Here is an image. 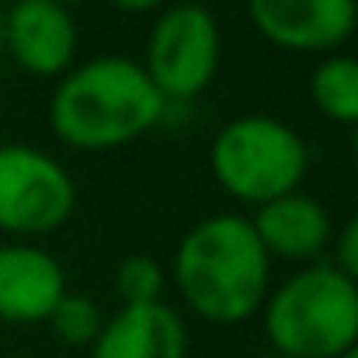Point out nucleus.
<instances>
[{
    "mask_svg": "<svg viewBox=\"0 0 358 358\" xmlns=\"http://www.w3.org/2000/svg\"><path fill=\"white\" fill-rule=\"evenodd\" d=\"M164 112L167 101L146 77L143 63L125 56H94L70 66L49 101L52 132L84 153L139 139L160 125Z\"/></svg>",
    "mask_w": 358,
    "mask_h": 358,
    "instance_id": "obj_1",
    "label": "nucleus"
},
{
    "mask_svg": "<svg viewBox=\"0 0 358 358\" xmlns=\"http://www.w3.org/2000/svg\"><path fill=\"white\" fill-rule=\"evenodd\" d=\"M268 254L250 220L237 213L195 223L174 254L178 292L209 324L250 320L268 299Z\"/></svg>",
    "mask_w": 358,
    "mask_h": 358,
    "instance_id": "obj_2",
    "label": "nucleus"
},
{
    "mask_svg": "<svg viewBox=\"0 0 358 358\" xmlns=\"http://www.w3.org/2000/svg\"><path fill=\"white\" fill-rule=\"evenodd\" d=\"M275 355L338 358L358 341V285L334 264H310L285 278L264 306Z\"/></svg>",
    "mask_w": 358,
    "mask_h": 358,
    "instance_id": "obj_3",
    "label": "nucleus"
},
{
    "mask_svg": "<svg viewBox=\"0 0 358 358\" xmlns=\"http://www.w3.org/2000/svg\"><path fill=\"white\" fill-rule=\"evenodd\" d=\"M209 167L227 195L264 206L299 192L310 167V150L292 125L271 115H243L227 122L213 139Z\"/></svg>",
    "mask_w": 358,
    "mask_h": 358,
    "instance_id": "obj_4",
    "label": "nucleus"
},
{
    "mask_svg": "<svg viewBox=\"0 0 358 358\" xmlns=\"http://www.w3.org/2000/svg\"><path fill=\"white\" fill-rule=\"evenodd\" d=\"M143 70L167 105L199 98L220 70V24L213 10L202 3L167 7L150 31Z\"/></svg>",
    "mask_w": 358,
    "mask_h": 358,
    "instance_id": "obj_5",
    "label": "nucleus"
},
{
    "mask_svg": "<svg viewBox=\"0 0 358 358\" xmlns=\"http://www.w3.org/2000/svg\"><path fill=\"white\" fill-rule=\"evenodd\" d=\"M77 206V185L66 167L28 146H0V230L10 237H45L59 230Z\"/></svg>",
    "mask_w": 358,
    "mask_h": 358,
    "instance_id": "obj_6",
    "label": "nucleus"
},
{
    "mask_svg": "<svg viewBox=\"0 0 358 358\" xmlns=\"http://www.w3.org/2000/svg\"><path fill=\"white\" fill-rule=\"evenodd\" d=\"M261 38L289 52H331L358 28V0H247Z\"/></svg>",
    "mask_w": 358,
    "mask_h": 358,
    "instance_id": "obj_7",
    "label": "nucleus"
},
{
    "mask_svg": "<svg viewBox=\"0 0 358 358\" xmlns=\"http://www.w3.org/2000/svg\"><path fill=\"white\" fill-rule=\"evenodd\" d=\"M3 49L31 77H63L77 56V21L56 0L7 3Z\"/></svg>",
    "mask_w": 358,
    "mask_h": 358,
    "instance_id": "obj_8",
    "label": "nucleus"
},
{
    "mask_svg": "<svg viewBox=\"0 0 358 358\" xmlns=\"http://www.w3.org/2000/svg\"><path fill=\"white\" fill-rule=\"evenodd\" d=\"M66 296L59 261L35 243H0V320L42 324Z\"/></svg>",
    "mask_w": 358,
    "mask_h": 358,
    "instance_id": "obj_9",
    "label": "nucleus"
},
{
    "mask_svg": "<svg viewBox=\"0 0 358 358\" xmlns=\"http://www.w3.org/2000/svg\"><path fill=\"white\" fill-rule=\"evenodd\" d=\"M188 331L167 303L122 306L91 345V358H185Z\"/></svg>",
    "mask_w": 358,
    "mask_h": 358,
    "instance_id": "obj_10",
    "label": "nucleus"
},
{
    "mask_svg": "<svg viewBox=\"0 0 358 358\" xmlns=\"http://www.w3.org/2000/svg\"><path fill=\"white\" fill-rule=\"evenodd\" d=\"M250 227L261 240L264 254L282 257V261H310L331 240V216L324 213L317 199L299 195V192H289L282 199L257 206Z\"/></svg>",
    "mask_w": 358,
    "mask_h": 358,
    "instance_id": "obj_11",
    "label": "nucleus"
},
{
    "mask_svg": "<svg viewBox=\"0 0 358 358\" xmlns=\"http://www.w3.org/2000/svg\"><path fill=\"white\" fill-rule=\"evenodd\" d=\"M313 105L338 125H358V56H327L310 73Z\"/></svg>",
    "mask_w": 358,
    "mask_h": 358,
    "instance_id": "obj_12",
    "label": "nucleus"
},
{
    "mask_svg": "<svg viewBox=\"0 0 358 358\" xmlns=\"http://www.w3.org/2000/svg\"><path fill=\"white\" fill-rule=\"evenodd\" d=\"M49 324H52L56 338H59L63 345H73V348L94 345L98 334H101V327H105L98 303L87 299V296H80V292H66V296L56 303V310L49 313Z\"/></svg>",
    "mask_w": 358,
    "mask_h": 358,
    "instance_id": "obj_13",
    "label": "nucleus"
},
{
    "mask_svg": "<svg viewBox=\"0 0 358 358\" xmlns=\"http://www.w3.org/2000/svg\"><path fill=\"white\" fill-rule=\"evenodd\" d=\"M115 292H119L122 306H150L160 303L164 292V268L146 257V254H132L125 257L115 271Z\"/></svg>",
    "mask_w": 358,
    "mask_h": 358,
    "instance_id": "obj_14",
    "label": "nucleus"
},
{
    "mask_svg": "<svg viewBox=\"0 0 358 358\" xmlns=\"http://www.w3.org/2000/svg\"><path fill=\"white\" fill-rule=\"evenodd\" d=\"M334 268L358 285V213L341 227V234H338V243H334Z\"/></svg>",
    "mask_w": 358,
    "mask_h": 358,
    "instance_id": "obj_15",
    "label": "nucleus"
},
{
    "mask_svg": "<svg viewBox=\"0 0 358 358\" xmlns=\"http://www.w3.org/2000/svg\"><path fill=\"white\" fill-rule=\"evenodd\" d=\"M115 7L122 10H132V14H143V10H153V7H164V3H171V0H112Z\"/></svg>",
    "mask_w": 358,
    "mask_h": 358,
    "instance_id": "obj_16",
    "label": "nucleus"
},
{
    "mask_svg": "<svg viewBox=\"0 0 358 358\" xmlns=\"http://www.w3.org/2000/svg\"><path fill=\"white\" fill-rule=\"evenodd\" d=\"M3 28H7V7H0V49H3Z\"/></svg>",
    "mask_w": 358,
    "mask_h": 358,
    "instance_id": "obj_17",
    "label": "nucleus"
},
{
    "mask_svg": "<svg viewBox=\"0 0 358 358\" xmlns=\"http://www.w3.org/2000/svg\"><path fill=\"white\" fill-rule=\"evenodd\" d=\"M338 358H358V341H355V345H352V348H348V352H341V355H338Z\"/></svg>",
    "mask_w": 358,
    "mask_h": 358,
    "instance_id": "obj_18",
    "label": "nucleus"
},
{
    "mask_svg": "<svg viewBox=\"0 0 358 358\" xmlns=\"http://www.w3.org/2000/svg\"><path fill=\"white\" fill-rule=\"evenodd\" d=\"M56 3H59V7H66V10H70V7H73V3H80V0H56Z\"/></svg>",
    "mask_w": 358,
    "mask_h": 358,
    "instance_id": "obj_19",
    "label": "nucleus"
},
{
    "mask_svg": "<svg viewBox=\"0 0 358 358\" xmlns=\"http://www.w3.org/2000/svg\"><path fill=\"white\" fill-rule=\"evenodd\" d=\"M355 164H358V125H355Z\"/></svg>",
    "mask_w": 358,
    "mask_h": 358,
    "instance_id": "obj_20",
    "label": "nucleus"
},
{
    "mask_svg": "<svg viewBox=\"0 0 358 358\" xmlns=\"http://www.w3.org/2000/svg\"><path fill=\"white\" fill-rule=\"evenodd\" d=\"M261 358H285V355H275V352H271V355H261Z\"/></svg>",
    "mask_w": 358,
    "mask_h": 358,
    "instance_id": "obj_21",
    "label": "nucleus"
},
{
    "mask_svg": "<svg viewBox=\"0 0 358 358\" xmlns=\"http://www.w3.org/2000/svg\"><path fill=\"white\" fill-rule=\"evenodd\" d=\"M7 3H14V0H0V7H7Z\"/></svg>",
    "mask_w": 358,
    "mask_h": 358,
    "instance_id": "obj_22",
    "label": "nucleus"
}]
</instances>
